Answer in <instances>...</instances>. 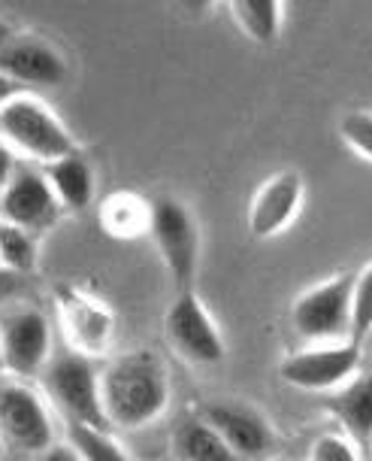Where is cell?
<instances>
[{
  "instance_id": "83f0119b",
  "label": "cell",
  "mask_w": 372,
  "mask_h": 461,
  "mask_svg": "<svg viewBox=\"0 0 372 461\" xmlns=\"http://www.w3.org/2000/svg\"><path fill=\"white\" fill-rule=\"evenodd\" d=\"M13 40V28L6 22H0V46H6Z\"/></svg>"
},
{
  "instance_id": "f546056e",
  "label": "cell",
  "mask_w": 372,
  "mask_h": 461,
  "mask_svg": "<svg viewBox=\"0 0 372 461\" xmlns=\"http://www.w3.org/2000/svg\"><path fill=\"white\" fill-rule=\"evenodd\" d=\"M276 461H285V458H276Z\"/></svg>"
},
{
  "instance_id": "e0dca14e",
  "label": "cell",
  "mask_w": 372,
  "mask_h": 461,
  "mask_svg": "<svg viewBox=\"0 0 372 461\" xmlns=\"http://www.w3.org/2000/svg\"><path fill=\"white\" fill-rule=\"evenodd\" d=\"M230 13L239 22L252 40L270 46L279 40V28H282V4L279 0H234Z\"/></svg>"
},
{
  "instance_id": "d6986e66",
  "label": "cell",
  "mask_w": 372,
  "mask_h": 461,
  "mask_svg": "<svg viewBox=\"0 0 372 461\" xmlns=\"http://www.w3.org/2000/svg\"><path fill=\"white\" fill-rule=\"evenodd\" d=\"M101 221L112 237H139L152 225V207L134 194H115L103 207Z\"/></svg>"
},
{
  "instance_id": "9c48e42d",
  "label": "cell",
  "mask_w": 372,
  "mask_h": 461,
  "mask_svg": "<svg viewBox=\"0 0 372 461\" xmlns=\"http://www.w3.org/2000/svg\"><path fill=\"white\" fill-rule=\"evenodd\" d=\"M0 438H10L24 452H43L55 443L52 413L34 389L10 383L0 389Z\"/></svg>"
},
{
  "instance_id": "7402d4cb",
  "label": "cell",
  "mask_w": 372,
  "mask_h": 461,
  "mask_svg": "<svg viewBox=\"0 0 372 461\" xmlns=\"http://www.w3.org/2000/svg\"><path fill=\"white\" fill-rule=\"evenodd\" d=\"M372 331V265L363 267L360 276H354L351 285V334L349 340L360 346Z\"/></svg>"
},
{
  "instance_id": "7c38bea8",
  "label": "cell",
  "mask_w": 372,
  "mask_h": 461,
  "mask_svg": "<svg viewBox=\"0 0 372 461\" xmlns=\"http://www.w3.org/2000/svg\"><path fill=\"white\" fill-rule=\"evenodd\" d=\"M0 73L15 86H61L67 77V61L55 46L37 37L10 40L0 46Z\"/></svg>"
},
{
  "instance_id": "30bf717a",
  "label": "cell",
  "mask_w": 372,
  "mask_h": 461,
  "mask_svg": "<svg viewBox=\"0 0 372 461\" xmlns=\"http://www.w3.org/2000/svg\"><path fill=\"white\" fill-rule=\"evenodd\" d=\"M360 367V346L351 340L333 343V346H315V349L297 352L285 358L279 374L288 385L306 392H327L351 380Z\"/></svg>"
},
{
  "instance_id": "cb8c5ba5",
  "label": "cell",
  "mask_w": 372,
  "mask_h": 461,
  "mask_svg": "<svg viewBox=\"0 0 372 461\" xmlns=\"http://www.w3.org/2000/svg\"><path fill=\"white\" fill-rule=\"evenodd\" d=\"M312 461H360V458L349 438H342V434H321L312 443Z\"/></svg>"
},
{
  "instance_id": "44dd1931",
  "label": "cell",
  "mask_w": 372,
  "mask_h": 461,
  "mask_svg": "<svg viewBox=\"0 0 372 461\" xmlns=\"http://www.w3.org/2000/svg\"><path fill=\"white\" fill-rule=\"evenodd\" d=\"M0 265L10 270H31L37 265V243L28 230L0 221Z\"/></svg>"
},
{
  "instance_id": "4316f807",
  "label": "cell",
  "mask_w": 372,
  "mask_h": 461,
  "mask_svg": "<svg viewBox=\"0 0 372 461\" xmlns=\"http://www.w3.org/2000/svg\"><path fill=\"white\" fill-rule=\"evenodd\" d=\"M22 92H24L22 86H15L13 79H6L4 73H0V106H4L6 101H13V97H15V95H22Z\"/></svg>"
},
{
  "instance_id": "7a4b0ae2",
  "label": "cell",
  "mask_w": 372,
  "mask_h": 461,
  "mask_svg": "<svg viewBox=\"0 0 372 461\" xmlns=\"http://www.w3.org/2000/svg\"><path fill=\"white\" fill-rule=\"evenodd\" d=\"M0 140L15 152L43 164L76 152V140L40 97L22 92L0 106Z\"/></svg>"
},
{
  "instance_id": "6da1fadb",
  "label": "cell",
  "mask_w": 372,
  "mask_h": 461,
  "mask_svg": "<svg viewBox=\"0 0 372 461\" xmlns=\"http://www.w3.org/2000/svg\"><path fill=\"white\" fill-rule=\"evenodd\" d=\"M101 401L110 425L134 431L155 422L170 403L167 367L152 349L128 352L103 370Z\"/></svg>"
},
{
  "instance_id": "3957f363",
  "label": "cell",
  "mask_w": 372,
  "mask_h": 461,
  "mask_svg": "<svg viewBox=\"0 0 372 461\" xmlns=\"http://www.w3.org/2000/svg\"><path fill=\"white\" fill-rule=\"evenodd\" d=\"M43 380L49 398L70 419V425H88L101 431L110 428L101 401V374L85 356L67 352V356L52 358L43 370Z\"/></svg>"
},
{
  "instance_id": "5bb4252c",
  "label": "cell",
  "mask_w": 372,
  "mask_h": 461,
  "mask_svg": "<svg viewBox=\"0 0 372 461\" xmlns=\"http://www.w3.org/2000/svg\"><path fill=\"white\" fill-rule=\"evenodd\" d=\"M43 173L64 210H85L94 201V170L79 152L46 164Z\"/></svg>"
},
{
  "instance_id": "f1b7e54d",
  "label": "cell",
  "mask_w": 372,
  "mask_h": 461,
  "mask_svg": "<svg viewBox=\"0 0 372 461\" xmlns=\"http://www.w3.org/2000/svg\"><path fill=\"white\" fill-rule=\"evenodd\" d=\"M0 461H6V447H4V438H0Z\"/></svg>"
},
{
  "instance_id": "ac0fdd59",
  "label": "cell",
  "mask_w": 372,
  "mask_h": 461,
  "mask_svg": "<svg viewBox=\"0 0 372 461\" xmlns=\"http://www.w3.org/2000/svg\"><path fill=\"white\" fill-rule=\"evenodd\" d=\"M70 337L79 346V356H94L97 349H103L106 340H110V316H106L103 307L88 301H76V307L70 310Z\"/></svg>"
},
{
  "instance_id": "603a6c76",
  "label": "cell",
  "mask_w": 372,
  "mask_h": 461,
  "mask_svg": "<svg viewBox=\"0 0 372 461\" xmlns=\"http://www.w3.org/2000/svg\"><path fill=\"white\" fill-rule=\"evenodd\" d=\"M339 131H342L345 143L354 146L363 158L372 161V113H367V110L349 113L342 122H339Z\"/></svg>"
},
{
  "instance_id": "8fae6325",
  "label": "cell",
  "mask_w": 372,
  "mask_h": 461,
  "mask_svg": "<svg viewBox=\"0 0 372 461\" xmlns=\"http://www.w3.org/2000/svg\"><path fill=\"white\" fill-rule=\"evenodd\" d=\"M203 422L218 431L239 461H258L272 449V428L258 410L234 401H212L203 407Z\"/></svg>"
},
{
  "instance_id": "277c9868",
  "label": "cell",
  "mask_w": 372,
  "mask_h": 461,
  "mask_svg": "<svg viewBox=\"0 0 372 461\" xmlns=\"http://www.w3.org/2000/svg\"><path fill=\"white\" fill-rule=\"evenodd\" d=\"M351 285L354 276L345 274L300 294L291 310L294 331L315 343L345 340L351 334Z\"/></svg>"
},
{
  "instance_id": "484cf974",
  "label": "cell",
  "mask_w": 372,
  "mask_h": 461,
  "mask_svg": "<svg viewBox=\"0 0 372 461\" xmlns=\"http://www.w3.org/2000/svg\"><path fill=\"white\" fill-rule=\"evenodd\" d=\"M40 461H82V458L76 456V449H73L70 443H52Z\"/></svg>"
},
{
  "instance_id": "52a82bcc",
  "label": "cell",
  "mask_w": 372,
  "mask_h": 461,
  "mask_svg": "<svg viewBox=\"0 0 372 461\" xmlns=\"http://www.w3.org/2000/svg\"><path fill=\"white\" fill-rule=\"evenodd\" d=\"M164 331L173 349L191 365H218L225 361V340L212 316L206 312L203 301L194 292H179L176 301L170 303Z\"/></svg>"
},
{
  "instance_id": "ba28073f",
  "label": "cell",
  "mask_w": 372,
  "mask_h": 461,
  "mask_svg": "<svg viewBox=\"0 0 372 461\" xmlns=\"http://www.w3.org/2000/svg\"><path fill=\"white\" fill-rule=\"evenodd\" d=\"M58 212H61V203H58L46 173L31 164H15L10 183L0 194V221L31 234V230L52 225Z\"/></svg>"
},
{
  "instance_id": "4fadbf2b",
  "label": "cell",
  "mask_w": 372,
  "mask_h": 461,
  "mask_svg": "<svg viewBox=\"0 0 372 461\" xmlns=\"http://www.w3.org/2000/svg\"><path fill=\"white\" fill-rule=\"evenodd\" d=\"M303 201V179L300 173H279L261 188L252 203V230L258 237H272L294 221Z\"/></svg>"
},
{
  "instance_id": "8992f818",
  "label": "cell",
  "mask_w": 372,
  "mask_h": 461,
  "mask_svg": "<svg viewBox=\"0 0 372 461\" xmlns=\"http://www.w3.org/2000/svg\"><path fill=\"white\" fill-rule=\"evenodd\" d=\"M148 230H152L164 265H167L170 276L176 279L179 292H194L200 234H197L191 212L173 197H161V201L152 203V225H148Z\"/></svg>"
},
{
  "instance_id": "9a60e30c",
  "label": "cell",
  "mask_w": 372,
  "mask_h": 461,
  "mask_svg": "<svg viewBox=\"0 0 372 461\" xmlns=\"http://www.w3.org/2000/svg\"><path fill=\"white\" fill-rule=\"evenodd\" d=\"M327 410L358 440H372V374L358 376L327 401Z\"/></svg>"
},
{
  "instance_id": "2e32d148",
  "label": "cell",
  "mask_w": 372,
  "mask_h": 461,
  "mask_svg": "<svg viewBox=\"0 0 372 461\" xmlns=\"http://www.w3.org/2000/svg\"><path fill=\"white\" fill-rule=\"evenodd\" d=\"M176 449L182 461H239L212 425L203 419H185L176 431Z\"/></svg>"
},
{
  "instance_id": "5b68a950",
  "label": "cell",
  "mask_w": 372,
  "mask_h": 461,
  "mask_svg": "<svg viewBox=\"0 0 372 461\" xmlns=\"http://www.w3.org/2000/svg\"><path fill=\"white\" fill-rule=\"evenodd\" d=\"M52 356V325L37 307H13L0 316V358L13 376H37Z\"/></svg>"
},
{
  "instance_id": "d4e9b609",
  "label": "cell",
  "mask_w": 372,
  "mask_h": 461,
  "mask_svg": "<svg viewBox=\"0 0 372 461\" xmlns=\"http://www.w3.org/2000/svg\"><path fill=\"white\" fill-rule=\"evenodd\" d=\"M15 152L10 149V146L0 140V194H4V188L6 183H10V176H13V170H15Z\"/></svg>"
},
{
  "instance_id": "ffe728a7",
  "label": "cell",
  "mask_w": 372,
  "mask_h": 461,
  "mask_svg": "<svg viewBox=\"0 0 372 461\" xmlns=\"http://www.w3.org/2000/svg\"><path fill=\"white\" fill-rule=\"evenodd\" d=\"M67 438L82 461H130L128 452L115 443V438H110V431H101V428L70 425Z\"/></svg>"
}]
</instances>
